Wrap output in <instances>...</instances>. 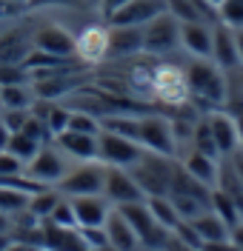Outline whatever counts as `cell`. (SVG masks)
Here are the masks:
<instances>
[{
    "mask_svg": "<svg viewBox=\"0 0 243 251\" xmlns=\"http://www.w3.org/2000/svg\"><path fill=\"white\" fill-rule=\"evenodd\" d=\"M186 86H189V94H194L203 103H212V106H223L229 100V86L226 77H223V69L217 63H206L203 57H194V63L189 66Z\"/></svg>",
    "mask_w": 243,
    "mask_h": 251,
    "instance_id": "obj_1",
    "label": "cell"
},
{
    "mask_svg": "<svg viewBox=\"0 0 243 251\" xmlns=\"http://www.w3.org/2000/svg\"><path fill=\"white\" fill-rule=\"evenodd\" d=\"M132 177L137 180V186L146 197H158V194H169L172 186V174H175V157L155 154V151H143L140 160L129 166Z\"/></svg>",
    "mask_w": 243,
    "mask_h": 251,
    "instance_id": "obj_2",
    "label": "cell"
},
{
    "mask_svg": "<svg viewBox=\"0 0 243 251\" xmlns=\"http://www.w3.org/2000/svg\"><path fill=\"white\" fill-rule=\"evenodd\" d=\"M97 146H100V163L103 166H123V169H129L143 154V149L132 137L120 134V131H112V128H100Z\"/></svg>",
    "mask_w": 243,
    "mask_h": 251,
    "instance_id": "obj_3",
    "label": "cell"
},
{
    "mask_svg": "<svg viewBox=\"0 0 243 251\" xmlns=\"http://www.w3.org/2000/svg\"><path fill=\"white\" fill-rule=\"evenodd\" d=\"M180 43V23L169 12L158 15L143 26V51L149 54H169Z\"/></svg>",
    "mask_w": 243,
    "mask_h": 251,
    "instance_id": "obj_4",
    "label": "cell"
},
{
    "mask_svg": "<svg viewBox=\"0 0 243 251\" xmlns=\"http://www.w3.org/2000/svg\"><path fill=\"white\" fill-rule=\"evenodd\" d=\"M103 197L114 205L146 200V194L140 191L137 180H135L132 172L123 169V166H103Z\"/></svg>",
    "mask_w": 243,
    "mask_h": 251,
    "instance_id": "obj_5",
    "label": "cell"
},
{
    "mask_svg": "<svg viewBox=\"0 0 243 251\" xmlns=\"http://www.w3.org/2000/svg\"><path fill=\"white\" fill-rule=\"evenodd\" d=\"M63 197H83V194H103V166L86 163L75 172H66L57 183Z\"/></svg>",
    "mask_w": 243,
    "mask_h": 251,
    "instance_id": "obj_6",
    "label": "cell"
},
{
    "mask_svg": "<svg viewBox=\"0 0 243 251\" xmlns=\"http://www.w3.org/2000/svg\"><path fill=\"white\" fill-rule=\"evenodd\" d=\"M66 172H69V169H66V154L57 151V149H52V146H43V149L26 163V174H29L32 180H37V183H43V186L60 183Z\"/></svg>",
    "mask_w": 243,
    "mask_h": 251,
    "instance_id": "obj_7",
    "label": "cell"
},
{
    "mask_svg": "<svg viewBox=\"0 0 243 251\" xmlns=\"http://www.w3.org/2000/svg\"><path fill=\"white\" fill-rule=\"evenodd\" d=\"M32 46L43 54H52V57H60V60H69L72 54H78V46H75V37L69 34L60 26H43V29L34 31Z\"/></svg>",
    "mask_w": 243,
    "mask_h": 251,
    "instance_id": "obj_8",
    "label": "cell"
},
{
    "mask_svg": "<svg viewBox=\"0 0 243 251\" xmlns=\"http://www.w3.org/2000/svg\"><path fill=\"white\" fill-rule=\"evenodd\" d=\"M57 146L66 157H75L83 163H100V146H97V134H86V131H75V128H66L57 137Z\"/></svg>",
    "mask_w": 243,
    "mask_h": 251,
    "instance_id": "obj_9",
    "label": "cell"
},
{
    "mask_svg": "<svg viewBox=\"0 0 243 251\" xmlns=\"http://www.w3.org/2000/svg\"><path fill=\"white\" fill-rule=\"evenodd\" d=\"M163 12H166V0H129L109 17V23L112 26H146Z\"/></svg>",
    "mask_w": 243,
    "mask_h": 251,
    "instance_id": "obj_10",
    "label": "cell"
},
{
    "mask_svg": "<svg viewBox=\"0 0 243 251\" xmlns=\"http://www.w3.org/2000/svg\"><path fill=\"white\" fill-rule=\"evenodd\" d=\"M137 51H143V26H112L109 29L106 60H123Z\"/></svg>",
    "mask_w": 243,
    "mask_h": 251,
    "instance_id": "obj_11",
    "label": "cell"
},
{
    "mask_svg": "<svg viewBox=\"0 0 243 251\" xmlns=\"http://www.w3.org/2000/svg\"><path fill=\"white\" fill-rule=\"evenodd\" d=\"M152 89H155L158 97L166 100V103H183L186 94H189L186 77L180 75L175 66H158V69L152 72Z\"/></svg>",
    "mask_w": 243,
    "mask_h": 251,
    "instance_id": "obj_12",
    "label": "cell"
},
{
    "mask_svg": "<svg viewBox=\"0 0 243 251\" xmlns=\"http://www.w3.org/2000/svg\"><path fill=\"white\" fill-rule=\"evenodd\" d=\"M209 126L215 143L220 149V157H232L241 149V131H238V117L235 114H223V111H215L209 114Z\"/></svg>",
    "mask_w": 243,
    "mask_h": 251,
    "instance_id": "obj_13",
    "label": "cell"
},
{
    "mask_svg": "<svg viewBox=\"0 0 243 251\" xmlns=\"http://www.w3.org/2000/svg\"><path fill=\"white\" fill-rule=\"evenodd\" d=\"M212 60L217 63L220 69H235L241 66V57H238V43H235V29L226 26V23H217L212 29Z\"/></svg>",
    "mask_w": 243,
    "mask_h": 251,
    "instance_id": "obj_14",
    "label": "cell"
},
{
    "mask_svg": "<svg viewBox=\"0 0 243 251\" xmlns=\"http://www.w3.org/2000/svg\"><path fill=\"white\" fill-rule=\"evenodd\" d=\"M72 208H75V217L78 226H103L109 217V200L103 194H83V197H69Z\"/></svg>",
    "mask_w": 243,
    "mask_h": 251,
    "instance_id": "obj_15",
    "label": "cell"
},
{
    "mask_svg": "<svg viewBox=\"0 0 243 251\" xmlns=\"http://www.w3.org/2000/svg\"><path fill=\"white\" fill-rule=\"evenodd\" d=\"M75 46L86 63H100L106 60V46H109V29L103 26H89L75 37Z\"/></svg>",
    "mask_w": 243,
    "mask_h": 251,
    "instance_id": "obj_16",
    "label": "cell"
},
{
    "mask_svg": "<svg viewBox=\"0 0 243 251\" xmlns=\"http://www.w3.org/2000/svg\"><path fill=\"white\" fill-rule=\"evenodd\" d=\"M103 228H106V237H109V246H114V249H120V251H140V240L135 234V228L126 223V217L117 208L109 211Z\"/></svg>",
    "mask_w": 243,
    "mask_h": 251,
    "instance_id": "obj_17",
    "label": "cell"
},
{
    "mask_svg": "<svg viewBox=\"0 0 243 251\" xmlns=\"http://www.w3.org/2000/svg\"><path fill=\"white\" fill-rule=\"evenodd\" d=\"M83 240L78 228H66L52 220H43V251H81Z\"/></svg>",
    "mask_w": 243,
    "mask_h": 251,
    "instance_id": "obj_18",
    "label": "cell"
},
{
    "mask_svg": "<svg viewBox=\"0 0 243 251\" xmlns=\"http://www.w3.org/2000/svg\"><path fill=\"white\" fill-rule=\"evenodd\" d=\"M180 43L194 57H203V60L212 57V26H206L203 20H197V23H180Z\"/></svg>",
    "mask_w": 243,
    "mask_h": 251,
    "instance_id": "obj_19",
    "label": "cell"
},
{
    "mask_svg": "<svg viewBox=\"0 0 243 251\" xmlns=\"http://www.w3.org/2000/svg\"><path fill=\"white\" fill-rule=\"evenodd\" d=\"M183 169L192 174L194 180H200L203 186H209V188L217 186V174H220V160H215V157H209V154H200V151H192V154L186 157Z\"/></svg>",
    "mask_w": 243,
    "mask_h": 251,
    "instance_id": "obj_20",
    "label": "cell"
},
{
    "mask_svg": "<svg viewBox=\"0 0 243 251\" xmlns=\"http://www.w3.org/2000/svg\"><path fill=\"white\" fill-rule=\"evenodd\" d=\"M194 226V231L200 234V240L203 243H217V240H229V226L223 223V220L217 217L215 211H203L200 217H194V220H189Z\"/></svg>",
    "mask_w": 243,
    "mask_h": 251,
    "instance_id": "obj_21",
    "label": "cell"
},
{
    "mask_svg": "<svg viewBox=\"0 0 243 251\" xmlns=\"http://www.w3.org/2000/svg\"><path fill=\"white\" fill-rule=\"evenodd\" d=\"M146 205H149V211H152V217L158 220L161 226H166L169 231H175L180 223V214L175 203L169 200V194H158V197H146Z\"/></svg>",
    "mask_w": 243,
    "mask_h": 251,
    "instance_id": "obj_22",
    "label": "cell"
},
{
    "mask_svg": "<svg viewBox=\"0 0 243 251\" xmlns=\"http://www.w3.org/2000/svg\"><path fill=\"white\" fill-rule=\"evenodd\" d=\"M34 92L26 83H12V86H0V106L3 109H32Z\"/></svg>",
    "mask_w": 243,
    "mask_h": 251,
    "instance_id": "obj_23",
    "label": "cell"
},
{
    "mask_svg": "<svg viewBox=\"0 0 243 251\" xmlns=\"http://www.w3.org/2000/svg\"><path fill=\"white\" fill-rule=\"evenodd\" d=\"M169 200L175 203L180 220H194L212 208V197H197V194H169Z\"/></svg>",
    "mask_w": 243,
    "mask_h": 251,
    "instance_id": "obj_24",
    "label": "cell"
},
{
    "mask_svg": "<svg viewBox=\"0 0 243 251\" xmlns=\"http://www.w3.org/2000/svg\"><path fill=\"white\" fill-rule=\"evenodd\" d=\"M212 211H215L217 217L223 220V223H226L229 228H232L235 223H241V220H243L241 208L235 205V200L229 197V194L223 191V188H217V186L212 188Z\"/></svg>",
    "mask_w": 243,
    "mask_h": 251,
    "instance_id": "obj_25",
    "label": "cell"
},
{
    "mask_svg": "<svg viewBox=\"0 0 243 251\" xmlns=\"http://www.w3.org/2000/svg\"><path fill=\"white\" fill-rule=\"evenodd\" d=\"M192 146H194V151H200V154H209V157H215V160H220V149H217V143H215L209 117H203V120H197V123H194Z\"/></svg>",
    "mask_w": 243,
    "mask_h": 251,
    "instance_id": "obj_26",
    "label": "cell"
},
{
    "mask_svg": "<svg viewBox=\"0 0 243 251\" xmlns=\"http://www.w3.org/2000/svg\"><path fill=\"white\" fill-rule=\"evenodd\" d=\"M60 191H52V188H40V191H34L29 194V211H32L37 220H49V214L54 211V205L60 203Z\"/></svg>",
    "mask_w": 243,
    "mask_h": 251,
    "instance_id": "obj_27",
    "label": "cell"
},
{
    "mask_svg": "<svg viewBox=\"0 0 243 251\" xmlns=\"http://www.w3.org/2000/svg\"><path fill=\"white\" fill-rule=\"evenodd\" d=\"M43 146H46V143L37 140V137H34V134H29V131H15V134L9 137V146H6V149H9V151H15L23 163H29V160H32V157L43 149Z\"/></svg>",
    "mask_w": 243,
    "mask_h": 251,
    "instance_id": "obj_28",
    "label": "cell"
},
{
    "mask_svg": "<svg viewBox=\"0 0 243 251\" xmlns=\"http://www.w3.org/2000/svg\"><path fill=\"white\" fill-rule=\"evenodd\" d=\"M26 208H29V194H26V191L0 183V211H3V214L15 217V214L26 211Z\"/></svg>",
    "mask_w": 243,
    "mask_h": 251,
    "instance_id": "obj_29",
    "label": "cell"
},
{
    "mask_svg": "<svg viewBox=\"0 0 243 251\" xmlns=\"http://www.w3.org/2000/svg\"><path fill=\"white\" fill-rule=\"evenodd\" d=\"M166 12L175 17L178 23H197V20H203L200 9L194 6L192 0H166ZM203 23H206V20H203Z\"/></svg>",
    "mask_w": 243,
    "mask_h": 251,
    "instance_id": "obj_30",
    "label": "cell"
},
{
    "mask_svg": "<svg viewBox=\"0 0 243 251\" xmlns=\"http://www.w3.org/2000/svg\"><path fill=\"white\" fill-rule=\"evenodd\" d=\"M217 23H226L232 29L243 26V0H220L217 6Z\"/></svg>",
    "mask_w": 243,
    "mask_h": 251,
    "instance_id": "obj_31",
    "label": "cell"
},
{
    "mask_svg": "<svg viewBox=\"0 0 243 251\" xmlns=\"http://www.w3.org/2000/svg\"><path fill=\"white\" fill-rule=\"evenodd\" d=\"M69 128H75V131H86V134H100V117L92 114V111H72L69 114Z\"/></svg>",
    "mask_w": 243,
    "mask_h": 251,
    "instance_id": "obj_32",
    "label": "cell"
},
{
    "mask_svg": "<svg viewBox=\"0 0 243 251\" xmlns=\"http://www.w3.org/2000/svg\"><path fill=\"white\" fill-rule=\"evenodd\" d=\"M17 174H26V163L15 151L3 149L0 151V180H9V177H17Z\"/></svg>",
    "mask_w": 243,
    "mask_h": 251,
    "instance_id": "obj_33",
    "label": "cell"
},
{
    "mask_svg": "<svg viewBox=\"0 0 243 251\" xmlns=\"http://www.w3.org/2000/svg\"><path fill=\"white\" fill-rule=\"evenodd\" d=\"M78 231H81V240L86 249H103V246H109V237H106V228L103 226H78Z\"/></svg>",
    "mask_w": 243,
    "mask_h": 251,
    "instance_id": "obj_34",
    "label": "cell"
},
{
    "mask_svg": "<svg viewBox=\"0 0 243 251\" xmlns=\"http://www.w3.org/2000/svg\"><path fill=\"white\" fill-rule=\"evenodd\" d=\"M49 220H52V223H57V226H66V228H78V217H75L72 200L60 197V203L54 205V211L49 214Z\"/></svg>",
    "mask_w": 243,
    "mask_h": 251,
    "instance_id": "obj_35",
    "label": "cell"
},
{
    "mask_svg": "<svg viewBox=\"0 0 243 251\" xmlns=\"http://www.w3.org/2000/svg\"><path fill=\"white\" fill-rule=\"evenodd\" d=\"M29 69L23 63H0V86H12V83H26Z\"/></svg>",
    "mask_w": 243,
    "mask_h": 251,
    "instance_id": "obj_36",
    "label": "cell"
},
{
    "mask_svg": "<svg viewBox=\"0 0 243 251\" xmlns=\"http://www.w3.org/2000/svg\"><path fill=\"white\" fill-rule=\"evenodd\" d=\"M3 123H6V128L15 134V131H20L23 126L29 123V117H32V109H3Z\"/></svg>",
    "mask_w": 243,
    "mask_h": 251,
    "instance_id": "obj_37",
    "label": "cell"
},
{
    "mask_svg": "<svg viewBox=\"0 0 243 251\" xmlns=\"http://www.w3.org/2000/svg\"><path fill=\"white\" fill-rule=\"evenodd\" d=\"M32 9H40V6H86V0H29Z\"/></svg>",
    "mask_w": 243,
    "mask_h": 251,
    "instance_id": "obj_38",
    "label": "cell"
},
{
    "mask_svg": "<svg viewBox=\"0 0 243 251\" xmlns=\"http://www.w3.org/2000/svg\"><path fill=\"white\" fill-rule=\"evenodd\" d=\"M126 3H129V0H100L97 6H100V12H103V17L109 20V17H112L114 12L120 9V6H126Z\"/></svg>",
    "mask_w": 243,
    "mask_h": 251,
    "instance_id": "obj_39",
    "label": "cell"
},
{
    "mask_svg": "<svg viewBox=\"0 0 243 251\" xmlns=\"http://www.w3.org/2000/svg\"><path fill=\"white\" fill-rule=\"evenodd\" d=\"M200 251H241L232 240H217V243H203Z\"/></svg>",
    "mask_w": 243,
    "mask_h": 251,
    "instance_id": "obj_40",
    "label": "cell"
},
{
    "mask_svg": "<svg viewBox=\"0 0 243 251\" xmlns=\"http://www.w3.org/2000/svg\"><path fill=\"white\" fill-rule=\"evenodd\" d=\"M6 251H43L40 246H32V243H23V240H9V246H6Z\"/></svg>",
    "mask_w": 243,
    "mask_h": 251,
    "instance_id": "obj_41",
    "label": "cell"
},
{
    "mask_svg": "<svg viewBox=\"0 0 243 251\" xmlns=\"http://www.w3.org/2000/svg\"><path fill=\"white\" fill-rule=\"evenodd\" d=\"M229 240H232V243L243 251V220H241V223H235V226L229 228Z\"/></svg>",
    "mask_w": 243,
    "mask_h": 251,
    "instance_id": "obj_42",
    "label": "cell"
},
{
    "mask_svg": "<svg viewBox=\"0 0 243 251\" xmlns=\"http://www.w3.org/2000/svg\"><path fill=\"white\" fill-rule=\"evenodd\" d=\"M163 251H200V249H192V246H186V243H180L178 237L172 234V240L166 243V249H163Z\"/></svg>",
    "mask_w": 243,
    "mask_h": 251,
    "instance_id": "obj_43",
    "label": "cell"
},
{
    "mask_svg": "<svg viewBox=\"0 0 243 251\" xmlns=\"http://www.w3.org/2000/svg\"><path fill=\"white\" fill-rule=\"evenodd\" d=\"M229 160H232V169H235V174L241 177V183H243V151H235Z\"/></svg>",
    "mask_w": 243,
    "mask_h": 251,
    "instance_id": "obj_44",
    "label": "cell"
},
{
    "mask_svg": "<svg viewBox=\"0 0 243 251\" xmlns=\"http://www.w3.org/2000/svg\"><path fill=\"white\" fill-rule=\"evenodd\" d=\"M17 9H20V6L9 3V0H0V20H3V17H9V15H15Z\"/></svg>",
    "mask_w": 243,
    "mask_h": 251,
    "instance_id": "obj_45",
    "label": "cell"
},
{
    "mask_svg": "<svg viewBox=\"0 0 243 251\" xmlns=\"http://www.w3.org/2000/svg\"><path fill=\"white\" fill-rule=\"evenodd\" d=\"M9 137H12V131L6 128V123H3V117H0V151L9 146Z\"/></svg>",
    "mask_w": 243,
    "mask_h": 251,
    "instance_id": "obj_46",
    "label": "cell"
},
{
    "mask_svg": "<svg viewBox=\"0 0 243 251\" xmlns=\"http://www.w3.org/2000/svg\"><path fill=\"white\" fill-rule=\"evenodd\" d=\"M9 231H12V217L0 211V234H9Z\"/></svg>",
    "mask_w": 243,
    "mask_h": 251,
    "instance_id": "obj_47",
    "label": "cell"
},
{
    "mask_svg": "<svg viewBox=\"0 0 243 251\" xmlns=\"http://www.w3.org/2000/svg\"><path fill=\"white\" fill-rule=\"evenodd\" d=\"M235 43H238V57H241V63H243V26L235 29Z\"/></svg>",
    "mask_w": 243,
    "mask_h": 251,
    "instance_id": "obj_48",
    "label": "cell"
},
{
    "mask_svg": "<svg viewBox=\"0 0 243 251\" xmlns=\"http://www.w3.org/2000/svg\"><path fill=\"white\" fill-rule=\"evenodd\" d=\"M238 117V131H241V149L238 151H243V114H235Z\"/></svg>",
    "mask_w": 243,
    "mask_h": 251,
    "instance_id": "obj_49",
    "label": "cell"
},
{
    "mask_svg": "<svg viewBox=\"0 0 243 251\" xmlns=\"http://www.w3.org/2000/svg\"><path fill=\"white\" fill-rule=\"evenodd\" d=\"M9 240H12V234H0V251H6V246H9Z\"/></svg>",
    "mask_w": 243,
    "mask_h": 251,
    "instance_id": "obj_50",
    "label": "cell"
},
{
    "mask_svg": "<svg viewBox=\"0 0 243 251\" xmlns=\"http://www.w3.org/2000/svg\"><path fill=\"white\" fill-rule=\"evenodd\" d=\"M9 3H15V6H20V9H23V6H29V0H9Z\"/></svg>",
    "mask_w": 243,
    "mask_h": 251,
    "instance_id": "obj_51",
    "label": "cell"
},
{
    "mask_svg": "<svg viewBox=\"0 0 243 251\" xmlns=\"http://www.w3.org/2000/svg\"><path fill=\"white\" fill-rule=\"evenodd\" d=\"M97 251H120V249H114V246H103V249H97Z\"/></svg>",
    "mask_w": 243,
    "mask_h": 251,
    "instance_id": "obj_52",
    "label": "cell"
},
{
    "mask_svg": "<svg viewBox=\"0 0 243 251\" xmlns=\"http://www.w3.org/2000/svg\"><path fill=\"white\" fill-rule=\"evenodd\" d=\"M206 3H212V6H215V9H217V6H220V0H206Z\"/></svg>",
    "mask_w": 243,
    "mask_h": 251,
    "instance_id": "obj_53",
    "label": "cell"
},
{
    "mask_svg": "<svg viewBox=\"0 0 243 251\" xmlns=\"http://www.w3.org/2000/svg\"><path fill=\"white\" fill-rule=\"evenodd\" d=\"M86 3H92V6H97V3H100V0H86Z\"/></svg>",
    "mask_w": 243,
    "mask_h": 251,
    "instance_id": "obj_54",
    "label": "cell"
},
{
    "mask_svg": "<svg viewBox=\"0 0 243 251\" xmlns=\"http://www.w3.org/2000/svg\"><path fill=\"white\" fill-rule=\"evenodd\" d=\"M81 251H95V249H86V246H83V249H81Z\"/></svg>",
    "mask_w": 243,
    "mask_h": 251,
    "instance_id": "obj_55",
    "label": "cell"
},
{
    "mask_svg": "<svg viewBox=\"0 0 243 251\" xmlns=\"http://www.w3.org/2000/svg\"><path fill=\"white\" fill-rule=\"evenodd\" d=\"M140 251H149V249H140Z\"/></svg>",
    "mask_w": 243,
    "mask_h": 251,
    "instance_id": "obj_56",
    "label": "cell"
}]
</instances>
